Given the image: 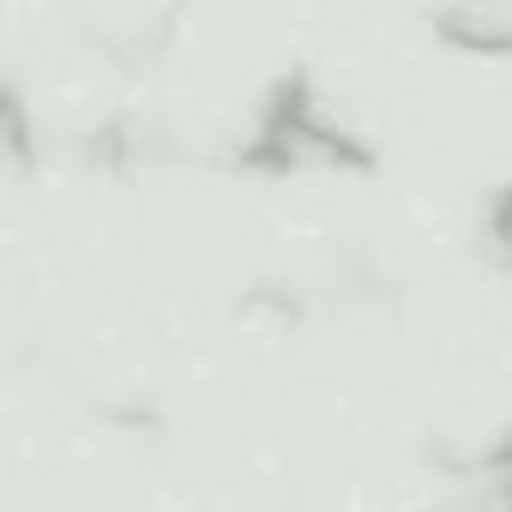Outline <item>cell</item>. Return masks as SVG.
Instances as JSON below:
<instances>
[{
    "mask_svg": "<svg viewBox=\"0 0 512 512\" xmlns=\"http://www.w3.org/2000/svg\"><path fill=\"white\" fill-rule=\"evenodd\" d=\"M7 145H13V157L19 163H31L37 151H31V139H25V109H19V97L7 91Z\"/></svg>",
    "mask_w": 512,
    "mask_h": 512,
    "instance_id": "cell-4",
    "label": "cell"
},
{
    "mask_svg": "<svg viewBox=\"0 0 512 512\" xmlns=\"http://www.w3.org/2000/svg\"><path fill=\"white\" fill-rule=\"evenodd\" d=\"M247 169H272V175H296V169H374V151H362V145H350L320 109H314V91H308V79H290L284 91H278V103H272V121H266V139L253 145L247 157H241Z\"/></svg>",
    "mask_w": 512,
    "mask_h": 512,
    "instance_id": "cell-1",
    "label": "cell"
},
{
    "mask_svg": "<svg viewBox=\"0 0 512 512\" xmlns=\"http://www.w3.org/2000/svg\"><path fill=\"white\" fill-rule=\"evenodd\" d=\"M488 253H494V266H512V193H500L488 211Z\"/></svg>",
    "mask_w": 512,
    "mask_h": 512,
    "instance_id": "cell-3",
    "label": "cell"
},
{
    "mask_svg": "<svg viewBox=\"0 0 512 512\" xmlns=\"http://www.w3.org/2000/svg\"><path fill=\"white\" fill-rule=\"evenodd\" d=\"M440 37L476 55H512V25L506 19H482V13H440Z\"/></svg>",
    "mask_w": 512,
    "mask_h": 512,
    "instance_id": "cell-2",
    "label": "cell"
}]
</instances>
